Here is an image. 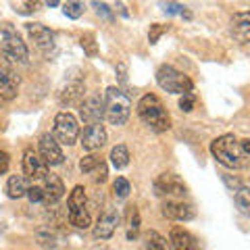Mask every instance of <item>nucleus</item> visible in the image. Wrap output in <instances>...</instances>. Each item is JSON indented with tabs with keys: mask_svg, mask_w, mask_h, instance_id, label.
I'll return each instance as SVG.
<instances>
[{
	"mask_svg": "<svg viewBox=\"0 0 250 250\" xmlns=\"http://www.w3.org/2000/svg\"><path fill=\"white\" fill-rule=\"evenodd\" d=\"M210 154L217 159V163H221L228 169H246L250 163V156L242 150V146L233 134H225L213 140L210 142Z\"/></svg>",
	"mask_w": 250,
	"mask_h": 250,
	"instance_id": "obj_1",
	"label": "nucleus"
},
{
	"mask_svg": "<svg viewBox=\"0 0 250 250\" xmlns=\"http://www.w3.org/2000/svg\"><path fill=\"white\" fill-rule=\"evenodd\" d=\"M136 111H138L140 121H142L146 127L156 131V134H163V131H167L171 127V117L156 94H144V96L140 98Z\"/></svg>",
	"mask_w": 250,
	"mask_h": 250,
	"instance_id": "obj_2",
	"label": "nucleus"
},
{
	"mask_svg": "<svg viewBox=\"0 0 250 250\" xmlns=\"http://www.w3.org/2000/svg\"><path fill=\"white\" fill-rule=\"evenodd\" d=\"M131 115V98L121 88H106L104 92V119L111 125H125Z\"/></svg>",
	"mask_w": 250,
	"mask_h": 250,
	"instance_id": "obj_3",
	"label": "nucleus"
},
{
	"mask_svg": "<svg viewBox=\"0 0 250 250\" xmlns=\"http://www.w3.org/2000/svg\"><path fill=\"white\" fill-rule=\"evenodd\" d=\"M0 52L11 62H19V65H25L29 61L27 46L21 40L19 31L15 29L11 23H2V25H0Z\"/></svg>",
	"mask_w": 250,
	"mask_h": 250,
	"instance_id": "obj_4",
	"label": "nucleus"
},
{
	"mask_svg": "<svg viewBox=\"0 0 250 250\" xmlns=\"http://www.w3.org/2000/svg\"><path fill=\"white\" fill-rule=\"evenodd\" d=\"M67 215H69V223L77 229H88L92 219H90V210H88V198H85V190L83 186H75L71 194L67 198Z\"/></svg>",
	"mask_w": 250,
	"mask_h": 250,
	"instance_id": "obj_5",
	"label": "nucleus"
},
{
	"mask_svg": "<svg viewBox=\"0 0 250 250\" xmlns=\"http://www.w3.org/2000/svg\"><path fill=\"white\" fill-rule=\"evenodd\" d=\"M156 83L165 92H171V94L194 92L192 80L188 75H184L182 71H177L173 65H161L156 69Z\"/></svg>",
	"mask_w": 250,
	"mask_h": 250,
	"instance_id": "obj_6",
	"label": "nucleus"
},
{
	"mask_svg": "<svg viewBox=\"0 0 250 250\" xmlns=\"http://www.w3.org/2000/svg\"><path fill=\"white\" fill-rule=\"evenodd\" d=\"M83 92H85V83H83V75L77 67L69 69L65 73V80H62L61 88H59V100L62 104H77L82 103L83 98Z\"/></svg>",
	"mask_w": 250,
	"mask_h": 250,
	"instance_id": "obj_7",
	"label": "nucleus"
},
{
	"mask_svg": "<svg viewBox=\"0 0 250 250\" xmlns=\"http://www.w3.org/2000/svg\"><path fill=\"white\" fill-rule=\"evenodd\" d=\"M54 138H57L59 144H65V146H71L77 142L80 138V123L71 113H59L54 117Z\"/></svg>",
	"mask_w": 250,
	"mask_h": 250,
	"instance_id": "obj_8",
	"label": "nucleus"
},
{
	"mask_svg": "<svg viewBox=\"0 0 250 250\" xmlns=\"http://www.w3.org/2000/svg\"><path fill=\"white\" fill-rule=\"evenodd\" d=\"M80 119L85 125L103 123V119H104V96H100L98 92L88 94V96L80 103Z\"/></svg>",
	"mask_w": 250,
	"mask_h": 250,
	"instance_id": "obj_9",
	"label": "nucleus"
},
{
	"mask_svg": "<svg viewBox=\"0 0 250 250\" xmlns=\"http://www.w3.org/2000/svg\"><path fill=\"white\" fill-rule=\"evenodd\" d=\"M154 194L161 198H182L188 194V188L182 182V177L175 173H161L154 179Z\"/></svg>",
	"mask_w": 250,
	"mask_h": 250,
	"instance_id": "obj_10",
	"label": "nucleus"
},
{
	"mask_svg": "<svg viewBox=\"0 0 250 250\" xmlns=\"http://www.w3.org/2000/svg\"><path fill=\"white\" fill-rule=\"evenodd\" d=\"M19 92V75L13 71L11 61L0 52V98L13 100Z\"/></svg>",
	"mask_w": 250,
	"mask_h": 250,
	"instance_id": "obj_11",
	"label": "nucleus"
},
{
	"mask_svg": "<svg viewBox=\"0 0 250 250\" xmlns=\"http://www.w3.org/2000/svg\"><path fill=\"white\" fill-rule=\"evenodd\" d=\"M38 154L46 161V165H62L65 161V154L61 150V144L57 142V138L50 136V134H42L40 136V142H38Z\"/></svg>",
	"mask_w": 250,
	"mask_h": 250,
	"instance_id": "obj_12",
	"label": "nucleus"
},
{
	"mask_svg": "<svg viewBox=\"0 0 250 250\" xmlns=\"http://www.w3.org/2000/svg\"><path fill=\"white\" fill-rule=\"evenodd\" d=\"M161 213L165 219H171V221H192L196 217L192 205L182 200H165L161 205Z\"/></svg>",
	"mask_w": 250,
	"mask_h": 250,
	"instance_id": "obj_13",
	"label": "nucleus"
},
{
	"mask_svg": "<svg viewBox=\"0 0 250 250\" xmlns=\"http://www.w3.org/2000/svg\"><path fill=\"white\" fill-rule=\"evenodd\" d=\"M25 29H27V36L31 38V42L44 54H48L54 48V34L46 25H42V23H27Z\"/></svg>",
	"mask_w": 250,
	"mask_h": 250,
	"instance_id": "obj_14",
	"label": "nucleus"
},
{
	"mask_svg": "<svg viewBox=\"0 0 250 250\" xmlns=\"http://www.w3.org/2000/svg\"><path fill=\"white\" fill-rule=\"evenodd\" d=\"M80 144L83 146V150H88V152L100 150V148L106 144V129H104V125L103 123L88 125V127L83 129V134H82V142Z\"/></svg>",
	"mask_w": 250,
	"mask_h": 250,
	"instance_id": "obj_15",
	"label": "nucleus"
},
{
	"mask_svg": "<svg viewBox=\"0 0 250 250\" xmlns=\"http://www.w3.org/2000/svg\"><path fill=\"white\" fill-rule=\"evenodd\" d=\"M23 173H25L29 179H44L50 171H48V165H46V161L40 154L34 152V150H25V154H23Z\"/></svg>",
	"mask_w": 250,
	"mask_h": 250,
	"instance_id": "obj_16",
	"label": "nucleus"
},
{
	"mask_svg": "<svg viewBox=\"0 0 250 250\" xmlns=\"http://www.w3.org/2000/svg\"><path fill=\"white\" fill-rule=\"evenodd\" d=\"M117 225H119V213L117 208H106L100 219L94 225V238L96 240H108L115 233Z\"/></svg>",
	"mask_w": 250,
	"mask_h": 250,
	"instance_id": "obj_17",
	"label": "nucleus"
},
{
	"mask_svg": "<svg viewBox=\"0 0 250 250\" xmlns=\"http://www.w3.org/2000/svg\"><path fill=\"white\" fill-rule=\"evenodd\" d=\"M42 190H44V205H54L65 196V186H62V179L54 173H48L42 179Z\"/></svg>",
	"mask_w": 250,
	"mask_h": 250,
	"instance_id": "obj_18",
	"label": "nucleus"
},
{
	"mask_svg": "<svg viewBox=\"0 0 250 250\" xmlns=\"http://www.w3.org/2000/svg\"><path fill=\"white\" fill-rule=\"evenodd\" d=\"M169 242H171V246H173V250H200L198 240L184 228H173L171 229Z\"/></svg>",
	"mask_w": 250,
	"mask_h": 250,
	"instance_id": "obj_19",
	"label": "nucleus"
},
{
	"mask_svg": "<svg viewBox=\"0 0 250 250\" xmlns=\"http://www.w3.org/2000/svg\"><path fill=\"white\" fill-rule=\"evenodd\" d=\"M231 34H233V38H238L242 44L250 42V11L233 15L231 17Z\"/></svg>",
	"mask_w": 250,
	"mask_h": 250,
	"instance_id": "obj_20",
	"label": "nucleus"
},
{
	"mask_svg": "<svg viewBox=\"0 0 250 250\" xmlns=\"http://www.w3.org/2000/svg\"><path fill=\"white\" fill-rule=\"evenodd\" d=\"M29 190V182H27V175H11L9 182H6V196L17 200L23 198Z\"/></svg>",
	"mask_w": 250,
	"mask_h": 250,
	"instance_id": "obj_21",
	"label": "nucleus"
},
{
	"mask_svg": "<svg viewBox=\"0 0 250 250\" xmlns=\"http://www.w3.org/2000/svg\"><path fill=\"white\" fill-rule=\"evenodd\" d=\"M144 250H173V246L159 231H148L144 238Z\"/></svg>",
	"mask_w": 250,
	"mask_h": 250,
	"instance_id": "obj_22",
	"label": "nucleus"
},
{
	"mask_svg": "<svg viewBox=\"0 0 250 250\" xmlns=\"http://www.w3.org/2000/svg\"><path fill=\"white\" fill-rule=\"evenodd\" d=\"M111 165L115 169H125L129 165V150L125 144H117L111 150Z\"/></svg>",
	"mask_w": 250,
	"mask_h": 250,
	"instance_id": "obj_23",
	"label": "nucleus"
},
{
	"mask_svg": "<svg viewBox=\"0 0 250 250\" xmlns=\"http://www.w3.org/2000/svg\"><path fill=\"white\" fill-rule=\"evenodd\" d=\"M233 198H236V207L240 208V213L250 217V186H240L233 192Z\"/></svg>",
	"mask_w": 250,
	"mask_h": 250,
	"instance_id": "obj_24",
	"label": "nucleus"
},
{
	"mask_svg": "<svg viewBox=\"0 0 250 250\" xmlns=\"http://www.w3.org/2000/svg\"><path fill=\"white\" fill-rule=\"evenodd\" d=\"M85 11V4L82 0H67L65 4H62V13H65V17L69 19H80Z\"/></svg>",
	"mask_w": 250,
	"mask_h": 250,
	"instance_id": "obj_25",
	"label": "nucleus"
},
{
	"mask_svg": "<svg viewBox=\"0 0 250 250\" xmlns=\"http://www.w3.org/2000/svg\"><path fill=\"white\" fill-rule=\"evenodd\" d=\"M80 44H82V48L85 50V54L88 57H96L98 54V46H96V38H94V34H82L80 38Z\"/></svg>",
	"mask_w": 250,
	"mask_h": 250,
	"instance_id": "obj_26",
	"label": "nucleus"
},
{
	"mask_svg": "<svg viewBox=\"0 0 250 250\" xmlns=\"http://www.w3.org/2000/svg\"><path fill=\"white\" fill-rule=\"evenodd\" d=\"M100 163H103V159H100L98 154H92L90 152V154H85L83 159L80 161V169H82V173H92V171L96 169Z\"/></svg>",
	"mask_w": 250,
	"mask_h": 250,
	"instance_id": "obj_27",
	"label": "nucleus"
},
{
	"mask_svg": "<svg viewBox=\"0 0 250 250\" xmlns=\"http://www.w3.org/2000/svg\"><path fill=\"white\" fill-rule=\"evenodd\" d=\"M113 192H115V196L123 200V198H127L129 196V192H131V186L129 182L125 177H117L115 179V184H113Z\"/></svg>",
	"mask_w": 250,
	"mask_h": 250,
	"instance_id": "obj_28",
	"label": "nucleus"
},
{
	"mask_svg": "<svg viewBox=\"0 0 250 250\" xmlns=\"http://www.w3.org/2000/svg\"><path fill=\"white\" fill-rule=\"evenodd\" d=\"M92 9L96 11L98 17H103L106 21H113V17H115V13H113L111 6L104 4V2H98V0H94V2H92Z\"/></svg>",
	"mask_w": 250,
	"mask_h": 250,
	"instance_id": "obj_29",
	"label": "nucleus"
},
{
	"mask_svg": "<svg viewBox=\"0 0 250 250\" xmlns=\"http://www.w3.org/2000/svg\"><path fill=\"white\" fill-rule=\"evenodd\" d=\"M194 104H196V96H194V92H186L182 94V98H179V108H182L184 113H190Z\"/></svg>",
	"mask_w": 250,
	"mask_h": 250,
	"instance_id": "obj_30",
	"label": "nucleus"
},
{
	"mask_svg": "<svg viewBox=\"0 0 250 250\" xmlns=\"http://www.w3.org/2000/svg\"><path fill=\"white\" fill-rule=\"evenodd\" d=\"M38 244L44 246V248H57V238L48 231H38Z\"/></svg>",
	"mask_w": 250,
	"mask_h": 250,
	"instance_id": "obj_31",
	"label": "nucleus"
},
{
	"mask_svg": "<svg viewBox=\"0 0 250 250\" xmlns=\"http://www.w3.org/2000/svg\"><path fill=\"white\" fill-rule=\"evenodd\" d=\"M169 27L167 25H161V23H154V25H150V31H148V42L150 44H156L159 42V38L165 34Z\"/></svg>",
	"mask_w": 250,
	"mask_h": 250,
	"instance_id": "obj_32",
	"label": "nucleus"
},
{
	"mask_svg": "<svg viewBox=\"0 0 250 250\" xmlns=\"http://www.w3.org/2000/svg\"><path fill=\"white\" fill-rule=\"evenodd\" d=\"M131 208V225H129V231H127V238H136L138 236V229H140V213L136 207H129Z\"/></svg>",
	"mask_w": 250,
	"mask_h": 250,
	"instance_id": "obj_33",
	"label": "nucleus"
},
{
	"mask_svg": "<svg viewBox=\"0 0 250 250\" xmlns=\"http://www.w3.org/2000/svg\"><path fill=\"white\" fill-rule=\"evenodd\" d=\"M106 175H108V169H106V163H104V161L92 171V179H94L96 184H104V182H106Z\"/></svg>",
	"mask_w": 250,
	"mask_h": 250,
	"instance_id": "obj_34",
	"label": "nucleus"
},
{
	"mask_svg": "<svg viewBox=\"0 0 250 250\" xmlns=\"http://www.w3.org/2000/svg\"><path fill=\"white\" fill-rule=\"evenodd\" d=\"M25 196L29 198V202H44V190L42 186H29V190Z\"/></svg>",
	"mask_w": 250,
	"mask_h": 250,
	"instance_id": "obj_35",
	"label": "nucleus"
},
{
	"mask_svg": "<svg viewBox=\"0 0 250 250\" xmlns=\"http://www.w3.org/2000/svg\"><path fill=\"white\" fill-rule=\"evenodd\" d=\"M163 11H165L167 15H184V6L177 4V2H163Z\"/></svg>",
	"mask_w": 250,
	"mask_h": 250,
	"instance_id": "obj_36",
	"label": "nucleus"
},
{
	"mask_svg": "<svg viewBox=\"0 0 250 250\" xmlns=\"http://www.w3.org/2000/svg\"><path fill=\"white\" fill-rule=\"evenodd\" d=\"M221 179H223V182H225V186H228V188H229V190H231V192H236V190H238V188L242 186V182H240V179H236V177H231V175H228V173H223V175H221Z\"/></svg>",
	"mask_w": 250,
	"mask_h": 250,
	"instance_id": "obj_37",
	"label": "nucleus"
},
{
	"mask_svg": "<svg viewBox=\"0 0 250 250\" xmlns=\"http://www.w3.org/2000/svg\"><path fill=\"white\" fill-rule=\"evenodd\" d=\"M9 165H11V156L6 154L4 150H0V175H4V173H6Z\"/></svg>",
	"mask_w": 250,
	"mask_h": 250,
	"instance_id": "obj_38",
	"label": "nucleus"
},
{
	"mask_svg": "<svg viewBox=\"0 0 250 250\" xmlns=\"http://www.w3.org/2000/svg\"><path fill=\"white\" fill-rule=\"evenodd\" d=\"M117 75H119L121 83H127V65H125V62H119V65H117Z\"/></svg>",
	"mask_w": 250,
	"mask_h": 250,
	"instance_id": "obj_39",
	"label": "nucleus"
},
{
	"mask_svg": "<svg viewBox=\"0 0 250 250\" xmlns=\"http://www.w3.org/2000/svg\"><path fill=\"white\" fill-rule=\"evenodd\" d=\"M40 0H27V2H25V9H27V13H34V11H38V9H40Z\"/></svg>",
	"mask_w": 250,
	"mask_h": 250,
	"instance_id": "obj_40",
	"label": "nucleus"
},
{
	"mask_svg": "<svg viewBox=\"0 0 250 250\" xmlns=\"http://www.w3.org/2000/svg\"><path fill=\"white\" fill-rule=\"evenodd\" d=\"M240 146H242V150H244L248 156H250V138H246V140H242L240 142Z\"/></svg>",
	"mask_w": 250,
	"mask_h": 250,
	"instance_id": "obj_41",
	"label": "nucleus"
},
{
	"mask_svg": "<svg viewBox=\"0 0 250 250\" xmlns=\"http://www.w3.org/2000/svg\"><path fill=\"white\" fill-rule=\"evenodd\" d=\"M117 9H119V13L123 15V17H129V11L125 9V4H123V2H117Z\"/></svg>",
	"mask_w": 250,
	"mask_h": 250,
	"instance_id": "obj_42",
	"label": "nucleus"
},
{
	"mask_svg": "<svg viewBox=\"0 0 250 250\" xmlns=\"http://www.w3.org/2000/svg\"><path fill=\"white\" fill-rule=\"evenodd\" d=\"M46 4H48V6H59L61 0H46Z\"/></svg>",
	"mask_w": 250,
	"mask_h": 250,
	"instance_id": "obj_43",
	"label": "nucleus"
}]
</instances>
